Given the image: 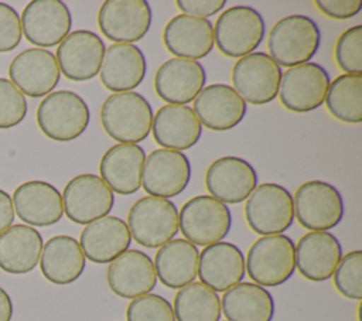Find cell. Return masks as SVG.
Segmentation results:
<instances>
[{"label": "cell", "mask_w": 362, "mask_h": 321, "mask_svg": "<svg viewBox=\"0 0 362 321\" xmlns=\"http://www.w3.org/2000/svg\"><path fill=\"white\" fill-rule=\"evenodd\" d=\"M151 133L161 148L184 151L199 141L202 124L191 107L164 105L153 116Z\"/></svg>", "instance_id": "obj_29"}, {"label": "cell", "mask_w": 362, "mask_h": 321, "mask_svg": "<svg viewBox=\"0 0 362 321\" xmlns=\"http://www.w3.org/2000/svg\"><path fill=\"white\" fill-rule=\"evenodd\" d=\"M320 44V27L304 14H291L280 18L267 35L270 58L279 66L286 68L310 62L317 54Z\"/></svg>", "instance_id": "obj_1"}, {"label": "cell", "mask_w": 362, "mask_h": 321, "mask_svg": "<svg viewBox=\"0 0 362 321\" xmlns=\"http://www.w3.org/2000/svg\"><path fill=\"white\" fill-rule=\"evenodd\" d=\"M226 321H228V320H226Z\"/></svg>", "instance_id": "obj_45"}, {"label": "cell", "mask_w": 362, "mask_h": 321, "mask_svg": "<svg viewBox=\"0 0 362 321\" xmlns=\"http://www.w3.org/2000/svg\"><path fill=\"white\" fill-rule=\"evenodd\" d=\"M10 82L28 98H42L58 85L61 72L55 55L44 48L18 52L8 65Z\"/></svg>", "instance_id": "obj_17"}, {"label": "cell", "mask_w": 362, "mask_h": 321, "mask_svg": "<svg viewBox=\"0 0 362 321\" xmlns=\"http://www.w3.org/2000/svg\"><path fill=\"white\" fill-rule=\"evenodd\" d=\"M329 115L344 123L362 122V75L342 74L329 82L325 100Z\"/></svg>", "instance_id": "obj_35"}, {"label": "cell", "mask_w": 362, "mask_h": 321, "mask_svg": "<svg viewBox=\"0 0 362 321\" xmlns=\"http://www.w3.org/2000/svg\"><path fill=\"white\" fill-rule=\"evenodd\" d=\"M175 6L181 10V14L208 18L223 10L226 0H177Z\"/></svg>", "instance_id": "obj_42"}, {"label": "cell", "mask_w": 362, "mask_h": 321, "mask_svg": "<svg viewBox=\"0 0 362 321\" xmlns=\"http://www.w3.org/2000/svg\"><path fill=\"white\" fill-rule=\"evenodd\" d=\"M263 16L250 6H232L223 10L215 21L214 44L229 58L252 54L264 40Z\"/></svg>", "instance_id": "obj_5"}, {"label": "cell", "mask_w": 362, "mask_h": 321, "mask_svg": "<svg viewBox=\"0 0 362 321\" xmlns=\"http://www.w3.org/2000/svg\"><path fill=\"white\" fill-rule=\"evenodd\" d=\"M127 321H175L173 305L160 294L148 293L133 298L126 308Z\"/></svg>", "instance_id": "obj_38"}, {"label": "cell", "mask_w": 362, "mask_h": 321, "mask_svg": "<svg viewBox=\"0 0 362 321\" xmlns=\"http://www.w3.org/2000/svg\"><path fill=\"white\" fill-rule=\"evenodd\" d=\"M329 82V74L322 65L305 62L281 74L277 96L290 112H311L322 106Z\"/></svg>", "instance_id": "obj_11"}, {"label": "cell", "mask_w": 362, "mask_h": 321, "mask_svg": "<svg viewBox=\"0 0 362 321\" xmlns=\"http://www.w3.org/2000/svg\"><path fill=\"white\" fill-rule=\"evenodd\" d=\"M132 236L127 223L113 215L88 223L79 238V246L92 263L105 264L115 260L129 249Z\"/></svg>", "instance_id": "obj_28"}, {"label": "cell", "mask_w": 362, "mask_h": 321, "mask_svg": "<svg viewBox=\"0 0 362 321\" xmlns=\"http://www.w3.org/2000/svg\"><path fill=\"white\" fill-rule=\"evenodd\" d=\"M62 205L71 222L88 225L109 215L115 205V195L99 175L79 174L66 182Z\"/></svg>", "instance_id": "obj_12"}, {"label": "cell", "mask_w": 362, "mask_h": 321, "mask_svg": "<svg viewBox=\"0 0 362 321\" xmlns=\"http://www.w3.org/2000/svg\"><path fill=\"white\" fill-rule=\"evenodd\" d=\"M314 4L324 16L334 20L352 18L362 8L361 0H317Z\"/></svg>", "instance_id": "obj_41"}, {"label": "cell", "mask_w": 362, "mask_h": 321, "mask_svg": "<svg viewBox=\"0 0 362 321\" xmlns=\"http://www.w3.org/2000/svg\"><path fill=\"white\" fill-rule=\"evenodd\" d=\"M334 58L344 74L362 75V25H352L337 38Z\"/></svg>", "instance_id": "obj_37"}, {"label": "cell", "mask_w": 362, "mask_h": 321, "mask_svg": "<svg viewBox=\"0 0 362 321\" xmlns=\"http://www.w3.org/2000/svg\"><path fill=\"white\" fill-rule=\"evenodd\" d=\"M109 288L122 298L148 294L157 284L151 257L137 249H127L109 263L106 272Z\"/></svg>", "instance_id": "obj_22"}, {"label": "cell", "mask_w": 362, "mask_h": 321, "mask_svg": "<svg viewBox=\"0 0 362 321\" xmlns=\"http://www.w3.org/2000/svg\"><path fill=\"white\" fill-rule=\"evenodd\" d=\"M274 310L270 291L250 281L235 284L221 298V311L228 321H272Z\"/></svg>", "instance_id": "obj_33"}, {"label": "cell", "mask_w": 362, "mask_h": 321, "mask_svg": "<svg viewBox=\"0 0 362 321\" xmlns=\"http://www.w3.org/2000/svg\"><path fill=\"white\" fill-rule=\"evenodd\" d=\"M23 37L18 13L0 1V54L10 52L20 44Z\"/></svg>", "instance_id": "obj_40"}, {"label": "cell", "mask_w": 362, "mask_h": 321, "mask_svg": "<svg viewBox=\"0 0 362 321\" xmlns=\"http://www.w3.org/2000/svg\"><path fill=\"white\" fill-rule=\"evenodd\" d=\"M199 252L185 239H171L158 247L154 256V270L160 283L168 288L180 290L198 276Z\"/></svg>", "instance_id": "obj_32"}, {"label": "cell", "mask_w": 362, "mask_h": 321, "mask_svg": "<svg viewBox=\"0 0 362 321\" xmlns=\"http://www.w3.org/2000/svg\"><path fill=\"white\" fill-rule=\"evenodd\" d=\"M151 7L146 0H106L98 11L102 34L116 44L140 41L150 30Z\"/></svg>", "instance_id": "obj_14"}, {"label": "cell", "mask_w": 362, "mask_h": 321, "mask_svg": "<svg viewBox=\"0 0 362 321\" xmlns=\"http://www.w3.org/2000/svg\"><path fill=\"white\" fill-rule=\"evenodd\" d=\"M257 185V173L245 158L225 156L212 161L205 173V187L211 197L223 204L246 201Z\"/></svg>", "instance_id": "obj_18"}, {"label": "cell", "mask_w": 362, "mask_h": 321, "mask_svg": "<svg viewBox=\"0 0 362 321\" xmlns=\"http://www.w3.org/2000/svg\"><path fill=\"white\" fill-rule=\"evenodd\" d=\"M86 259L79 242L68 235L49 238L41 252L40 269L52 284L65 286L76 281L85 270Z\"/></svg>", "instance_id": "obj_30"}, {"label": "cell", "mask_w": 362, "mask_h": 321, "mask_svg": "<svg viewBox=\"0 0 362 321\" xmlns=\"http://www.w3.org/2000/svg\"><path fill=\"white\" fill-rule=\"evenodd\" d=\"M14 208L11 197L0 188V233L8 229L14 221Z\"/></svg>", "instance_id": "obj_43"}, {"label": "cell", "mask_w": 362, "mask_h": 321, "mask_svg": "<svg viewBox=\"0 0 362 321\" xmlns=\"http://www.w3.org/2000/svg\"><path fill=\"white\" fill-rule=\"evenodd\" d=\"M232 228V214L226 204L211 195L189 198L178 212V229L192 245L208 246L226 238Z\"/></svg>", "instance_id": "obj_7"}, {"label": "cell", "mask_w": 362, "mask_h": 321, "mask_svg": "<svg viewBox=\"0 0 362 321\" xmlns=\"http://www.w3.org/2000/svg\"><path fill=\"white\" fill-rule=\"evenodd\" d=\"M11 201L14 214L28 226H51L64 215L62 195L47 181L31 180L20 184Z\"/></svg>", "instance_id": "obj_21"}, {"label": "cell", "mask_w": 362, "mask_h": 321, "mask_svg": "<svg viewBox=\"0 0 362 321\" xmlns=\"http://www.w3.org/2000/svg\"><path fill=\"white\" fill-rule=\"evenodd\" d=\"M332 280L342 297L356 301L362 298V252L359 249L342 255Z\"/></svg>", "instance_id": "obj_36"}, {"label": "cell", "mask_w": 362, "mask_h": 321, "mask_svg": "<svg viewBox=\"0 0 362 321\" xmlns=\"http://www.w3.org/2000/svg\"><path fill=\"white\" fill-rule=\"evenodd\" d=\"M245 219L249 228L262 236L286 232L293 221V197L290 191L276 182L256 185L245 202Z\"/></svg>", "instance_id": "obj_9"}, {"label": "cell", "mask_w": 362, "mask_h": 321, "mask_svg": "<svg viewBox=\"0 0 362 321\" xmlns=\"http://www.w3.org/2000/svg\"><path fill=\"white\" fill-rule=\"evenodd\" d=\"M13 303L8 293L0 287V321H11Z\"/></svg>", "instance_id": "obj_44"}, {"label": "cell", "mask_w": 362, "mask_h": 321, "mask_svg": "<svg viewBox=\"0 0 362 321\" xmlns=\"http://www.w3.org/2000/svg\"><path fill=\"white\" fill-rule=\"evenodd\" d=\"M163 42L175 58L197 61L214 48V25L208 18L177 14L165 24Z\"/></svg>", "instance_id": "obj_25"}, {"label": "cell", "mask_w": 362, "mask_h": 321, "mask_svg": "<svg viewBox=\"0 0 362 321\" xmlns=\"http://www.w3.org/2000/svg\"><path fill=\"white\" fill-rule=\"evenodd\" d=\"M296 270V245L287 235H269L256 239L247 250L245 272L262 287L286 283Z\"/></svg>", "instance_id": "obj_4"}, {"label": "cell", "mask_w": 362, "mask_h": 321, "mask_svg": "<svg viewBox=\"0 0 362 321\" xmlns=\"http://www.w3.org/2000/svg\"><path fill=\"white\" fill-rule=\"evenodd\" d=\"M281 68L266 52H252L232 66V88L247 105H266L277 98Z\"/></svg>", "instance_id": "obj_10"}, {"label": "cell", "mask_w": 362, "mask_h": 321, "mask_svg": "<svg viewBox=\"0 0 362 321\" xmlns=\"http://www.w3.org/2000/svg\"><path fill=\"white\" fill-rule=\"evenodd\" d=\"M21 31L25 40L37 47H54L59 44L72 27V16L61 0H33L20 17Z\"/></svg>", "instance_id": "obj_16"}, {"label": "cell", "mask_w": 362, "mask_h": 321, "mask_svg": "<svg viewBox=\"0 0 362 321\" xmlns=\"http://www.w3.org/2000/svg\"><path fill=\"white\" fill-rule=\"evenodd\" d=\"M42 236L33 226L17 223L0 233V269L25 274L35 269L42 252Z\"/></svg>", "instance_id": "obj_31"}, {"label": "cell", "mask_w": 362, "mask_h": 321, "mask_svg": "<svg viewBox=\"0 0 362 321\" xmlns=\"http://www.w3.org/2000/svg\"><path fill=\"white\" fill-rule=\"evenodd\" d=\"M191 174L189 158L182 151L156 148L144 160L141 185L147 195L168 199L188 187Z\"/></svg>", "instance_id": "obj_13"}, {"label": "cell", "mask_w": 362, "mask_h": 321, "mask_svg": "<svg viewBox=\"0 0 362 321\" xmlns=\"http://www.w3.org/2000/svg\"><path fill=\"white\" fill-rule=\"evenodd\" d=\"M28 106L24 95L6 78H0V130L20 124Z\"/></svg>", "instance_id": "obj_39"}, {"label": "cell", "mask_w": 362, "mask_h": 321, "mask_svg": "<svg viewBox=\"0 0 362 321\" xmlns=\"http://www.w3.org/2000/svg\"><path fill=\"white\" fill-rule=\"evenodd\" d=\"M173 311L175 321H219L221 298L201 281H192L177 291Z\"/></svg>", "instance_id": "obj_34"}, {"label": "cell", "mask_w": 362, "mask_h": 321, "mask_svg": "<svg viewBox=\"0 0 362 321\" xmlns=\"http://www.w3.org/2000/svg\"><path fill=\"white\" fill-rule=\"evenodd\" d=\"M198 277L202 284L218 291H226L245 277V256L230 242H216L199 252Z\"/></svg>", "instance_id": "obj_26"}, {"label": "cell", "mask_w": 362, "mask_h": 321, "mask_svg": "<svg viewBox=\"0 0 362 321\" xmlns=\"http://www.w3.org/2000/svg\"><path fill=\"white\" fill-rule=\"evenodd\" d=\"M146 74L147 61L137 45L112 44L106 48L99 78L107 91L130 92L144 81Z\"/></svg>", "instance_id": "obj_27"}, {"label": "cell", "mask_w": 362, "mask_h": 321, "mask_svg": "<svg viewBox=\"0 0 362 321\" xmlns=\"http://www.w3.org/2000/svg\"><path fill=\"white\" fill-rule=\"evenodd\" d=\"M105 51V42L96 33L75 30L58 44L55 59L66 79L83 82L99 75Z\"/></svg>", "instance_id": "obj_15"}, {"label": "cell", "mask_w": 362, "mask_h": 321, "mask_svg": "<svg viewBox=\"0 0 362 321\" xmlns=\"http://www.w3.org/2000/svg\"><path fill=\"white\" fill-rule=\"evenodd\" d=\"M146 151L139 144L119 143L109 147L100 158L99 173L112 192L132 195L141 187Z\"/></svg>", "instance_id": "obj_24"}, {"label": "cell", "mask_w": 362, "mask_h": 321, "mask_svg": "<svg viewBox=\"0 0 362 321\" xmlns=\"http://www.w3.org/2000/svg\"><path fill=\"white\" fill-rule=\"evenodd\" d=\"M130 236L141 246L156 249L174 239L178 232V209L170 199L139 198L127 214Z\"/></svg>", "instance_id": "obj_8"}, {"label": "cell", "mask_w": 362, "mask_h": 321, "mask_svg": "<svg viewBox=\"0 0 362 321\" xmlns=\"http://www.w3.org/2000/svg\"><path fill=\"white\" fill-rule=\"evenodd\" d=\"M191 109L204 127L212 132H226L243 120L247 105L232 86L212 83L204 86Z\"/></svg>", "instance_id": "obj_20"}, {"label": "cell", "mask_w": 362, "mask_h": 321, "mask_svg": "<svg viewBox=\"0 0 362 321\" xmlns=\"http://www.w3.org/2000/svg\"><path fill=\"white\" fill-rule=\"evenodd\" d=\"M35 117L45 137L58 143H68L88 129L90 110L85 99L76 92L55 91L40 102Z\"/></svg>", "instance_id": "obj_3"}, {"label": "cell", "mask_w": 362, "mask_h": 321, "mask_svg": "<svg viewBox=\"0 0 362 321\" xmlns=\"http://www.w3.org/2000/svg\"><path fill=\"white\" fill-rule=\"evenodd\" d=\"M206 71L202 64L192 59L170 58L163 62L154 75V91L167 105L192 102L204 89Z\"/></svg>", "instance_id": "obj_19"}, {"label": "cell", "mask_w": 362, "mask_h": 321, "mask_svg": "<svg viewBox=\"0 0 362 321\" xmlns=\"http://www.w3.org/2000/svg\"><path fill=\"white\" fill-rule=\"evenodd\" d=\"M293 211L297 222L310 232H328L344 218L341 192L329 182L311 180L294 192Z\"/></svg>", "instance_id": "obj_6"}, {"label": "cell", "mask_w": 362, "mask_h": 321, "mask_svg": "<svg viewBox=\"0 0 362 321\" xmlns=\"http://www.w3.org/2000/svg\"><path fill=\"white\" fill-rule=\"evenodd\" d=\"M153 109L137 92L112 93L100 107V123L106 134L119 141L137 144L151 133Z\"/></svg>", "instance_id": "obj_2"}, {"label": "cell", "mask_w": 362, "mask_h": 321, "mask_svg": "<svg viewBox=\"0 0 362 321\" xmlns=\"http://www.w3.org/2000/svg\"><path fill=\"white\" fill-rule=\"evenodd\" d=\"M341 257L342 246L329 232H307L296 243V269L310 281L331 279Z\"/></svg>", "instance_id": "obj_23"}]
</instances>
